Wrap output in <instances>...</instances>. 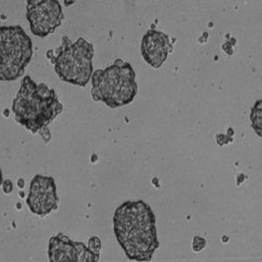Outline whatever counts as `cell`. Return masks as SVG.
Wrapping results in <instances>:
<instances>
[{
	"label": "cell",
	"instance_id": "obj_1",
	"mask_svg": "<svg viewBox=\"0 0 262 262\" xmlns=\"http://www.w3.org/2000/svg\"><path fill=\"white\" fill-rule=\"evenodd\" d=\"M113 231L132 261L149 262L159 248L155 213L143 201L120 205L113 215Z\"/></svg>",
	"mask_w": 262,
	"mask_h": 262
},
{
	"label": "cell",
	"instance_id": "obj_2",
	"mask_svg": "<svg viewBox=\"0 0 262 262\" xmlns=\"http://www.w3.org/2000/svg\"><path fill=\"white\" fill-rule=\"evenodd\" d=\"M12 110L15 121L36 135L54 121L63 105L54 90L26 76L13 100Z\"/></svg>",
	"mask_w": 262,
	"mask_h": 262
},
{
	"label": "cell",
	"instance_id": "obj_3",
	"mask_svg": "<svg viewBox=\"0 0 262 262\" xmlns=\"http://www.w3.org/2000/svg\"><path fill=\"white\" fill-rule=\"evenodd\" d=\"M92 96L110 108H118L133 102L138 94L136 73L131 65L117 59L103 70L92 76Z\"/></svg>",
	"mask_w": 262,
	"mask_h": 262
},
{
	"label": "cell",
	"instance_id": "obj_4",
	"mask_svg": "<svg viewBox=\"0 0 262 262\" xmlns=\"http://www.w3.org/2000/svg\"><path fill=\"white\" fill-rule=\"evenodd\" d=\"M94 46L83 37L73 42L64 36L52 59L54 70L62 81L83 88L94 73Z\"/></svg>",
	"mask_w": 262,
	"mask_h": 262
},
{
	"label": "cell",
	"instance_id": "obj_5",
	"mask_svg": "<svg viewBox=\"0 0 262 262\" xmlns=\"http://www.w3.org/2000/svg\"><path fill=\"white\" fill-rule=\"evenodd\" d=\"M33 57L31 37L20 26H0V82L22 77Z\"/></svg>",
	"mask_w": 262,
	"mask_h": 262
},
{
	"label": "cell",
	"instance_id": "obj_6",
	"mask_svg": "<svg viewBox=\"0 0 262 262\" xmlns=\"http://www.w3.org/2000/svg\"><path fill=\"white\" fill-rule=\"evenodd\" d=\"M27 19L35 36L46 37L59 28L64 13L56 0H38L27 2Z\"/></svg>",
	"mask_w": 262,
	"mask_h": 262
},
{
	"label": "cell",
	"instance_id": "obj_7",
	"mask_svg": "<svg viewBox=\"0 0 262 262\" xmlns=\"http://www.w3.org/2000/svg\"><path fill=\"white\" fill-rule=\"evenodd\" d=\"M27 205L33 214L45 217L57 209L58 195L52 177L36 175L30 185Z\"/></svg>",
	"mask_w": 262,
	"mask_h": 262
},
{
	"label": "cell",
	"instance_id": "obj_8",
	"mask_svg": "<svg viewBox=\"0 0 262 262\" xmlns=\"http://www.w3.org/2000/svg\"><path fill=\"white\" fill-rule=\"evenodd\" d=\"M49 262H98L100 254L94 252L81 242H74L60 233L48 243Z\"/></svg>",
	"mask_w": 262,
	"mask_h": 262
},
{
	"label": "cell",
	"instance_id": "obj_9",
	"mask_svg": "<svg viewBox=\"0 0 262 262\" xmlns=\"http://www.w3.org/2000/svg\"><path fill=\"white\" fill-rule=\"evenodd\" d=\"M170 37L163 32L149 30L143 36L141 52L143 59L152 68H160L172 51Z\"/></svg>",
	"mask_w": 262,
	"mask_h": 262
},
{
	"label": "cell",
	"instance_id": "obj_10",
	"mask_svg": "<svg viewBox=\"0 0 262 262\" xmlns=\"http://www.w3.org/2000/svg\"><path fill=\"white\" fill-rule=\"evenodd\" d=\"M251 127L258 137H261L262 128V101L257 100L250 111Z\"/></svg>",
	"mask_w": 262,
	"mask_h": 262
},
{
	"label": "cell",
	"instance_id": "obj_11",
	"mask_svg": "<svg viewBox=\"0 0 262 262\" xmlns=\"http://www.w3.org/2000/svg\"><path fill=\"white\" fill-rule=\"evenodd\" d=\"M88 247L94 252L100 254L101 250V241L98 237H92L88 242Z\"/></svg>",
	"mask_w": 262,
	"mask_h": 262
},
{
	"label": "cell",
	"instance_id": "obj_12",
	"mask_svg": "<svg viewBox=\"0 0 262 262\" xmlns=\"http://www.w3.org/2000/svg\"><path fill=\"white\" fill-rule=\"evenodd\" d=\"M206 246V241L201 237H195L192 242V249L194 251H201Z\"/></svg>",
	"mask_w": 262,
	"mask_h": 262
},
{
	"label": "cell",
	"instance_id": "obj_13",
	"mask_svg": "<svg viewBox=\"0 0 262 262\" xmlns=\"http://www.w3.org/2000/svg\"><path fill=\"white\" fill-rule=\"evenodd\" d=\"M2 187H3V190H4L5 193H10V192L13 191L12 183H11L9 180L3 182Z\"/></svg>",
	"mask_w": 262,
	"mask_h": 262
},
{
	"label": "cell",
	"instance_id": "obj_14",
	"mask_svg": "<svg viewBox=\"0 0 262 262\" xmlns=\"http://www.w3.org/2000/svg\"><path fill=\"white\" fill-rule=\"evenodd\" d=\"M2 184H3V176H2V171L0 168V186H2Z\"/></svg>",
	"mask_w": 262,
	"mask_h": 262
}]
</instances>
